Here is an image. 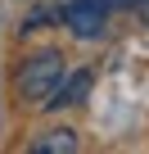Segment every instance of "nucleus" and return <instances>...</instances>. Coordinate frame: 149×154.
Listing matches in <instances>:
<instances>
[{
  "instance_id": "nucleus-1",
  "label": "nucleus",
  "mask_w": 149,
  "mask_h": 154,
  "mask_svg": "<svg viewBox=\"0 0 149 154\" xmlns=\"http://www.w3.org/2000/svg\"><path fill=\"white\" fill-rule=\"evenodd\" d=\"M63 54L59 50H36L23 68H18V95H23V104H45L50 95H54V86L63 82Z\"/></svg>"
},
{
  "instance_id": "nucleus-2",
  "label": "nucleus",
  "mask_w": 149,
  "mask_h": 154,
  "mask_svg": "<svg viewBox=\"0 0 149 154\" xmlns=\"http://www.w3.org/2000/svg\"><path fill=\"white\" fill-rule=\"evenodd\" d=\"M104 0H72V5L59 9V23L72 32V36H82V41H95L104 36Z\"/></svg>"
},
{
  "instance_id": "nucleus-3",
  "label": "nucleus",
  "mask_w": 149,
  "mask_h": 154,
  "mask_svg": "<svg viewBox=\"0 0 149 154\" xmlns=\"http://www.w3.org/2000/svg\"><path fill=\"white\" fill-rule=\"evenodd\" d=\"M95 86V72L91 68H77V72H63V82L54 86V95L41 104V109H68V104H82Z\"/></svg>"
},
{
  "instance_id": "nucleus-4",
  "label": "nucleus",
  "mask_w": 149,
  "mask_h": 154,
  "mask_svg": "<svg viewBox=\"0 0 149 154\" xmlns=\"http://www.w3.org/2000/svg\"><path fill=\"white\" fill-rule=\"evenodd\" d=\"M72 149H77V131L72 127H54L41 140H32V154H72Z\"/></svg>"
},
{
  "instance_id": "nucleus-5",
  "label": "nucleus",
  "mask_w": 149,
  "mask_h": 154,
  "mask_svg": "<svg viewBox=\"0 0 149 154\" xmlns=\"http://www.w3.org/2000/svg\"><path fill=\"white\" fill-rule=\"evenodd\" d=\"M45 23H59V9H54V5H36V9L23 18V32H41Z\"/></svg>"
},
{
  "instance_id": "nucleus-6",
  "label": "nucleus",
  "mask_w": 149,
  "mask_h": 154,
  "mask_svg": "<svg viewBox=\"0 0 149 154\" xmlns=\"http://www.w3.org/2000/svg\"><path fill=\"white\" fill-rule=\"evenodd\" d=\"M136 14H140V23H149V0H136Z\"/></svg>"
}]
</instances>
